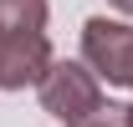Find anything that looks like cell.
<instances>
[{"label": "cell", "instance_id": "6da1fadb", "mask_svg": "<svg viewBox=\"0 0 133 127\" xmlns=\"http://www.w3.org/2000/svg\"><path fill=\"white\" fill-rule=\"evenodd\" d=\"M46 0H0V86L26 92L56 61L46 46Z\"/></svg>", "mask_w": 133, "mask_h": 127}, {"label": "cell", "instance_id": "7a4b0ae2", "mask_svg": "<svg viewBox=\"0 0 133 127\" xmlns=\"http://www.w3.org/2000/svg\"><path fill=\"white\" fill-rule=\"evenodd\" d=\"M82 66L108 86H133V26L92 15L82 26Z\"/></svg>", "mask_w": 133, "mask_h": 127}, {"label": "cell", "instance_id": "3957f363", "mask_svg": "<svg viewBox=\"0 0 133 127\" xmlns=\"http://www.w3.org/2000/svg\"><path fill=\"white\" fill-rule=\"evenodd\" d=\"M36 92H41V107L56 122H66V127L77 122V117H87L92 107H102V81L82 61H51L46 76L36 81Z\"/></svg>", "mask_w": 133, "mask_h": 127}, {"label": "cell", "instance_id": "277c9868", "mask_svg": "<svg viewBox=\"0 0 133 127\" xmlns=\"http://www.w3.org/2000/svg\"><path fill=\"white\" fill-rule=\"evenodd\" d=\"M72 127H128V107H118V102H102V107H92L87 117H77Z\"/></svg>", "mask_w": 133, "mask_h": 127}, {"label": "cell", "instance_id": "5b68a950", "mask_svg": "<svg viewBox=\"0 0 133 127\" xmlns=\"http://www.w3.org/2000/svg\"><path fill=\"white\" fill-rule=\"evenodd\" d=\"M113 5H118V10H123V15H133V0H113Z\"/></svg>", "mask_w": 133, "mask_h": 127}, {"label": "cell", "instance_id": "8992f818", "mask_svg": "<svg viewBox=\"0 0 133 127\" xmlns=\"http://www.w3.org/2000/svg\"><path fill=\"white\" fill-rule=\"evenodd\" d=\"M128 127H133V107H128Z\"/></svg>", "mask_w": 133, "mask_h": 127}]
</instances>
